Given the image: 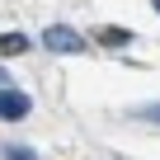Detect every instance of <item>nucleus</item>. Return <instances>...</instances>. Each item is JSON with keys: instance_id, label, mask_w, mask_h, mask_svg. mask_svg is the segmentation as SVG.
Here are the masks:
<instances>
[{"instance_id": "nucleus-1", "label": "nucleus", "mask_w": 160, "mask_h": 160, "mask_svg": "<svg viewBox=\"0 0 160 160\" xmlns=\"http://www.w3.org/2000/svg\"><path fill=\"white\" fill-rule=\"evenodd\" d=\"M42 47L47 52H80L85 38H80L75 28H66V24H52V28H42Z\"/></svg>"}, {"instance_id": "nucleus-5", "label": "nucleus", "mask_w": 160, "mask_h": 160, "mask_svg": "<svg viewBox=\"0 0 160 160\" xmlns=\"http://www.w3.org/2000/svg\"><path fill=\"white\" fill-rule=\"evenodd\" d=\"M5 160H38V151H28L24 141H10L5 146Z\"/></svg>"}, {"instance_id": "nucleus-6", "label": "nucleus", "mask_w": 160, "mask_h": 160, "mask_svg": "<svg viewBox=\"0 0 160 160\" xmlns=\"http://www.w3.org/2000/svg\"><path fill=\"white\" fill-rule=\"evenodd\" d=\"M132 118H141V122H160V104H141V108H132Z\"/></svg>"}, {"instance_id": "nucleus-4", "label": "nucleus", "mask_w": 160, "mask_h": 160, "mask_svg": "<svg viewBox=\"0 0 160 160\" xmlns=\"http://www.w3.org/2000/svg\"><path fill=\"white\" fill-rule=\"evenodd\" d=\"M0 52H5V57L28 52V33H5V38H0Z\"/></svg>"}, {"instance_id": "nucleus-7", "label": "nucleus", "mask_w": 160, "mask_h": 160, "mask_svg": "<svg viewBox=\"0 0 160 160\" xmlns=\"http://www.w3.org/2000/svg\"><path fill=\"white\" fill-rule=\"evenodd\" d=\"M0 90H5V66H0Z\"/></svg>"}, {"instance_id": "nucleus-3", "label": "nucleus", "mask_w": 160, "mask_h": 160, "mask_svg": "<svg viewBox=\"0 0 160 160\" xmlns=\"http://www.w3.org/2000/svg\"><path fill=\"white\" fill-rule=\"evenodd\" d=\"M99 42H104V47H127V42H132V28L108 24V28H99Z\"/></svg>"}, {"instance_id": "nucleus-2", "label": "nucleus", "mask_w": 160, "mask_h": 160, "mask_svg": "<svg viewBox=\"0 0 160 160\" xmlns=\"http://www.w3.org/2000/svg\"><path fill=\"white\" fill-rule=\"evenodd\" d=\"M28 108H33V99L24 94V90H0V118L5 122H19V118H28Z\"/></svg>"}, {"instance_id": "nucleus-8", "label": "nucleus", "mask_w": 160, "mask_h": 160, "mask_svg": "<svg viewBox=\"0 0 160 160\" xmlns=\"http://www.w3.org/2000/svg\"><path fill=\"white\" fill-rule=\"evenodd\" d=\"M151 5H155V14H160V0H151Z\"/></svg>"}]
</instances>
